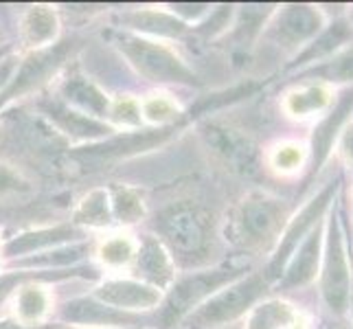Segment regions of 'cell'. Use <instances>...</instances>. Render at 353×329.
I'll list each match as a JSON object with an SVG mask.
<instances>
[{"label": "cell", "mask_w": 353, "mask_h": 329, "mask_svg": "<svg viewBox=\"0 0 353 329\" xmlns=\"http://www.w3.org/2000/svg\"><path fill=\"white\" fill-rule=\"evenodd\" d=\"M292 213V200L265 189H252L230 209L224 224V239L243 257L272 255Z\"/></svg>", "instance_id": "6da1fadb"}, {"label": "cell", "mask_w": 353, "mask_h": 329, "mask_svg": "<svg viewBox=\"0 0 353 329\" xmlns=\"http://www.w3.org/2000/svg\"><path fill=\"white\" fill-rule=\"evenodd\" d=\"M349 235L347 196L343 187L325 217L323 257L319 270L321 310L336 319H349L353 303V246Z\"/></svg>", "instance_id": "7a4b0ae2"}, {"label": "cell", "mask_w": 353, "mask_h": 329, "mask_svg": "<svg viewBox=\"0 0 353 329\" xmlns=\"http://www.w3.org/2000/svg\"><path fill=\"white\" fill-rule=\"evenodd\" d=\"M156 237L161 239L174 261L202 266L215 246V217L200 202L182 200L165 206L156 215Z\"/></svg>", "instance_id": "3957f363"}, {"label": "cell", "mask_w": 353, "mask_h": 329, "mask_svg": "<svg viewBox=\"0 0 353 329\" xmlns=\"http://www.w3.org/2000/svg\"><path fill=\"white\" fill-rule=\"evenodd\" d=\"M252 270V261L248 259H233L217 263L213 268L189 272L174 281V286L165 292L156 312V325L158 329H172L180 325L187 316L200 308L204 301H209L215 292L230 286L243 275Z\"/></svg>", "instance_id": "277c9868"}, {"label": "cell", "mask_w": 353, "mask_h": 329, "mask_svg": "<svg viewBox=\"0 0 353 329\" xmlns=\"http://www.w3.org/2000/svg\"><path fill=\"white\" fill-rule=\"evenodd\" d=\"M343 187H345V169L343 167L332 169L330 176L323 180V185L319 189H314L299 209H294V213L288 219L281 237H279L276 248L272 250L270 259L263 266V275L268 281L272 283V288L279 281V277H281L288 259L299 248V243L305 239L316 226L325 222L327 213H330L332 204L338 198V193L343 191Z\"/></svg>", "instance_id": "5b68a950"}, {"label": "cell", "mask_w": 353, "mask_h": 329, "mask_svg": "<svg viewBox=\"0 0 353 329\" xmlns=\"http://www.w3.org/2000/svg\"><path fill=\"white\" fill-rule=\"evenodd\" d=\"M119 53L137 70V75L152 83H176V86H202L200 77L189 68L174 48L132 31H117L112 38Z\"/></svg>", "instance_id": "8992f818"}, {"label": "cell", "mask_w": 353, "mask_h": 329, "mask_svg": "<svg viewBox=\"0 0 353 329\" xmlns=\"http://www.w3.org/2000/svg\"><path fill=\"white\" fill-rule=\"evenodd\" d=\"M270 292L272 283L265 279L263 268L250 270L237 281L215 292L209 301H204L200 308L193 310L180 325H185V329H222L235 325L241 316H246Z\"/></svg>", "instance_id": "52a82bcc"}, {"label": "cell", "mask_w": 353, "mask_h": 329, "mask_svg": "<svg viewBox=\"0 0 353 329\" xmlns=\"http://www.w3.org/2000/svg\"><path fill=\"white\" fill-rule=\"evenodd\" d=\"M327 16L321 5L290 3L276 5L274 14L265 22L261 44L274 55H285L288 62L305 48L325 27ZM285 62V64H288Z\"/></svg>", "instance_id": "ba28073f"}, {"label": "cell", "mask_w": 353, "mask_h": 329, "mask_svg": "<svg viewBox=\"0 0 353 329\" xmlns=\"http://www.w3.org/2000/svg\"><path fill=\"white\" fill-rule=\"evenodd\" d=\"M349 121H353V86L340 88L334 97L332 106L327 112L319 117L314 123L310 143H307V161L305 169L301 174V187L296 191V198L312 189V182L321 176V172L330 163V158L338 145V139Z\"/></svg>", "instance_id": "9c48e42d"}, {"label": "cell", "mask_w": 353, "mask_h": 329, "mask_svg": "<svg viewBox=\"0 0 353 329\" xmlns=\"http://www.w3.org/2000/svg\"><path fill=\"white\" fill-rule=\"evenodd\" d=\"M206 141L209 148L222 158L224 165H228L233 172L241 176H252L261 165L259 150L252 143L248 134H243L241 130H235L230 126L222 123H206L204 126Z\"/></svg>", "instance_id": "30bf717a"}, {"label": "cell", "mask_w": 353, "mask_h": 329, "mask_svg": "<svg viewBox=\"0 0 353 329\" xmlns=\"http://www.w3.org/2000/svg\"><path fill=\"white\" fill-rule=\"evenodd\" d=\"M323 237H325V222L316 226L299 243V248L288 259L283 272L272 290L281 292V295H290V292L307 290L312 283H316L321 270V257H323Z\"/></svg>", "instance_id": "8fae6325"}, {"label": "cell", "mask_w": 353, "mask_h": 329, "mask_svg": "<svg viewBox=\"0 0 353 329\" xmlns=\"http://www.w3.org/2000/svg\"><path fill=\"white\" fill-rule=\"evenodd\" d=\"M353 44V27L347 20V9L343 14H336L325 22V27L319 31V35L303 48L299 55H294L290 62L283 66V75H294V72L310 68L330 59L338 51H343L345 46Z\"/></svg>", "instance_id": "7c38bea8"}, {"label": "cell", "mask_w": 353, "mask_h": 329, "mask_svg": "<svg viewBox=\"0 0 353 329\" xmlns=\"http://www.w3.org/2000/svg\"><path fill=\"white\" fill-rule=\"evenodd\" d=\"M178 130L176 126H167V128H152V130H134V132H123V134H114V137L92 143L88 148H83L77 152V158L83 161H112V158L121 156H134L141 152H150L158 145H163L172 134Z\"/></svg>", "instance_id": "4fadbf2b"}, {"label": "cell", "mask_w": 353, "mask_h": 329, "mask_svg": "<svg viewBox=\"0 0 353 329\" xmlns=\"http://www.w3.org/2000/svg\"><path fill=\"white\" fill-rule=\"evenodd\" d=\"M99 303L108 308H114L128 314L152 312L161 306L165 292L156 290L139 279H105L92 290V295Z\"/></svg>", "instance_id": "5bb4252c"}, {"label": "cell", "mask_w": 353, "mask_h": 329, "mask_svg": "<svg viewBox=\"0 0 353 329\" xmlns=\"http://www.w3.org/2000/svg\"><path fill=\"white\" fill-rule=\"evenodd\" d=\"M83 241V228L75 224H55V226H44V228H33L24 230L14 237H9L0 252L9 261H18L24 257H33L46 250H53L59 246H68V243Z\"/></svg>", "instance_id": "9a60e30c"}, {"label": "cell", "mask_w": 353, "mask_h": 329, "mask_svg": "<svg viewBox=\"0 0 353 329\" xmlns=\"http://www.w3.org/2000/svg\"><path fill=\"white\" fill-rule=\"evenodd\" d=\"M134 279L161 292H167L176 281V261L172 252L156 235H143L137 243V257L132 261Z\"/></svg>", "instance_id": "2e32d148"}, {"label": "cell", "mask_w": 353, "mask_h": 329, "mask_svg": "<svg viewBox=\"0 0 353 329\" xmlns=\"http://www.w3.org/2000/svg\"><path fill=\"white\" fill-rule=\"evenodd\" d=\"M40 110L59 132L66 134L68 139L77 141V143H86V141L99 143V141L114 137V132H117L110 123H105V121L81 114V112H77V110L68 108L64 101H59V99L42 101Z\"/></svg>", "instance_id": "e0dca14e"}, {"label": "cell", "mask_w": 353, "mask_h": 329, "mask_svg": "<svg viewBox=\"0 0 353 329\" xmlns=\"http://www.w3.org/2000/svg\"><path fill=\"white\" fill-rule=\"evenodd\" d=\"M59 323H64L68 327L83 325L86 329H119V327L141 323V316L108 308L94 297H79L68 301L59 310Z\"/></svg>", "instance_id": "ac0fdd59"}, {"label": "cell", "mask_w": 353, "mask_h": 329, "mask_svg": "<svg viewBox=\"0 0 353 329\" xmlns=\"http://www.w3.org/2000/svg\"><path fill=\"white\" fill-rule=\"evenodd\" d=\"M66 53H68L66 44H53L48 48H42V51H33L29 57L20 59L16 77L11 79L7 90L0 94V103H5L7 99H16L18 94H24L33 90L35 86H40V83L48 75H53L55 68L62 64Z\"/></svg>", "instance_id": "d6986e66"}, {"label": "cell", "mask_w": 353, "mask_h": 329, "mask_svg": "<svg viewBox=\"0 0 353 329\" xmlns=\"http://www.w3.org/2000/svg\"><path fill=\"white\" fill-rule=\"evenodd\" d=\"M59 101H64L68 108L77 110V112L86 117L99 121L110 119L112 99L94 81L79 75V72H72V75H68L62 81V86H59Z\"/></svg>", "instance_id": "ffe728a7"}, {"label": "cell", "mask_w": 353, "mask_h": 329, "mask_svg": "<svg viewBox=\"0 0 353 329\" xmlns=\"http://www.w3.org/2000/svg\"><path fill=\"white\" fill-rule=\"evenodd\" d=\"M336 92L321 83H292L281 99V112L292 121H307L321 117L332 106Z\"/></svg>", "instance_id": "44dd1931"}, {"label": "cell", "mask_w": 353, "mask_h": 329, "mask_svg": "<svg viewBox=\"0 0 353 329\" xmlns=\"http://www.w3.org/2000/svg\"><path fill=\"white\" fill-rule=\"evenodd\" d=\"M290 83H321L327 88H347L353 86V44L345 46L325 62L303 68L290 75Z\"/></svg>", "instance_id": "7402d4cb"}, {"label": "cell", "mask_w": 353, "mask_h": 329, "mask_svg": "<svg viewBox=\"0 0 353 329\" xmlns=\"http://www.w3.org/2000/svg\"><path fill=\"white\" fill-rule=\"evenodd\" d=\"M59 35V18L53 7L31 5L20 20V40L31 51L53 46Z\"/></svg>", "instance_id": "603a6c76"}, {"label": "cell", "mask_w": 353, "mask_h": 329, "mask_svg": "<svg viewBox=\"0 0 353 329\" xmlns=\"http://www.w3.org/2000/svg\"><path fill=\"white\" fill-rule=\"evenodd\" d=\"M125 31L145 35V38H180L187 33V24L180 22L167 9H134L123 16Z\"/></svg>", "instance_id": "cb8c5ba5"}, {"label": "cell", "mask_w": 353, "mask_h": 329, "mask_svg": "<svg viewBox=\"0 0 353 329\" xmlns=\"http://www.w3.org/2000/svg\"><path fill=\"white\" fill-rule=\"evenodd\" d=\"M301 325V312L283 297H265L246 314L243 329H294Z\"/></svg>", "instance_id": "d4e9b609"}, {"label": "cell", "mask_w": 353, "mask_h": 329, "mask_svg": "<svg viewBox=\"0 0 353 329\" xmlns=\"http://www.w3.org/2000/svg\"><path fill=\"white\" fill-rule=\"evenodd\" d=\"M114 222L112 217V206H110V193L105 187H97L88 191L77 204L75 213H72V224L83 228H103Z\"/></svg>", "instance_id": "484cf974"}, {"label": "cell", "mask_w": 353, "mask_h": 329, "mask_svg": "<svg viewBox=\"0 0 353 329\" xmlns=\"http://www.w3.org/2000/svg\"><path fill=\"white\" fill-rule=\"evenodd\" d=\"M16 316L14 319L24 325H38L51 310V295L46 292L44 286L27 281L16 290Z\"/></svg>", "instance_id": "4316f807"}, {"label": "cell", "mask_w": 353, "mask_h": 329, "mask_svg": "<svg viewBox=\"0 0 353 329\" xmlns=\"http://www.w3.org/2000/svg\"><path fill=\"white\" fill-rule=\"evenodd\" d=\"M108 193H110V206H112L114 222L123 224V226L143 222L148 209H145V198L139 189H134L130 185H112L108 189Z\"/></svg>", "instance_id": "83f0119b"}, {"label": "cell", "mask_w": 353, "mask_h": 329, "mask_svg": "<svg viewBox=\"0 0 353 329\" xmlns=\"http://www.w3.org/2000/svg\"><path fill=\"white\" fill-rule=\"evenodd\" d=\"M86 255H90V243L86 241H77V243H68V246H59L53 250H46L40 255H33V257H24L14 261V266L20 268H44V270H53V268H62V266H72L81 261Z\"/></svg>", "instance_id": "f1b7e54d"}, {"label": "cell", "mask_w": 353, "mask_h": 329, "mask_svg": "<svg viewBox=\"0 0 353 329\" xmlns=\"http://www.w3.org/2000/svg\"><path fill=\"white\" fill-rule=\"evenodd\" d=\"M307 161V145H301L296 141H281L268 154L265 163L268 169L274 172L276 176H290L305 169Z\"/></svg>", "instance_id": "f546056e"}, {"label": "cell", "mask_w": 353, "mask_h": 329, "mask_svg": "<svg viewBox=\"0 0 353 329\" xmlns=\"http://www.w3.org/2000/svg\"><path fill=\"white\" fill-rule=\"evenodd\" d=\"M141 114L148 123L156 128H167L176 126V121H180L182 110L169 94H150L148 99L141 101Z\"/></svg>", "instance_id": "4dcf8cb0"}, {"label": "cell", "mask_w": 353, "mask_h": 329, "mask_svg": "<svg viewBox=\"0 0 353 329\" xmlns=\"http://www.w3.org/2000/svg\"><path fill=\"white\" fill-rule=\"evenodd\" d=\"M97 257L108 268H123L130 266L137 257V241L128 235H112L97 248Z\"/></svg>", "instance_id": "1f68e13d"}, {"label": "cell", "mask_w": 353, "mask_h": 329, "mask_svg": "<svg viewBox=\"0 0 353 329\" xmlns=\"http://www.w3.org/2000/svg\"><path fill=\"white\" fill-rule=\"evenodd\" d=\"M110 119L117 126H125V128H139L143 126V114H141V101L134 99L130 94L112 99L110 108Z\"/></svg>", "instance_id": "d6a6232c"}, {"label": "cell", "mask_w": 353, "mask_h": 329, "mask_svg": "<svg viewBox=\"0 0 353 329\" xmlns=\"http://www.w3.org/2000/svg\"><path fill=\"white\" fill-rule=\"evenodd\" d=\"M24 189H29L27 180H22L16 169L0 163V196H9V193H18Z\"/></svg>", "instance_id": "836d02e7"}, {"label": "cell", "mask_w": 353, "mask_h": 329, "mask_svg": "<svg viewBox=\"0 0 353 329\" xmlns=\"http://www.w3.org/2000/svg\"><path fill=\"white\" fill-rule=\"evenodd\" d=\"M336 148L340 150V156H343V161H345V169H349L353 174V121H349L343 134H340Z\"/></svg>", "instance_id": "e575fe53"}, {"label": "cell", "mask_w": 353, "mask_h": 329, "mask_svg": "<svg viewBox=\"0 0 353 329\" xmlns=\"http://www.w3.org/2000/svg\"><path fill=\"white\" fill-rule=\"evenodd\" d=\"M316 329H353L351 319H336L327 312L319 310L316 312Z\"/></svg>", "instance_id": "d590c367"}, {"label": "cell", "mask_w": 353, "mask_h": 329, "mask_svg": "<svg viewBox=\"0 0 353 329\" xmlns=\"http://www.w3.org/2000/svg\"><path fill=\"white\" fill-rule=\"evenodd\" d=\"M0 329H70L64 323H38V325H24L16 319L0 321Z\"/></svg>", "instance_id": "8d00e7d4"}, {"label": "cell", "mask_w": 353, "mask_h": 329, "mask_svg": "<svg viewBox=\"0 0 353 329\" xmlns=\"http://www.w3.org/2000/svg\"><path fill=\"white\" fill-rule=\"evenodd\" d=\"M347 20H349V24L353 27V5H349V7H347Z\"/></svg>", "instance_id": "74e56055"}, {"label": "cell", "mask_w": 353, "mask_h": 329, "mask_svg": "<svg viewBox=\"0 0 353 329\" xmlns=\"http://www.w3.org/2000/svg\"><path fill=\"white\" fill-rule=\"evenodd\" d=\"M9 51H11V46H3V48H0V59H3Z\"/></svg>", "instance_id": "f35d334b"}, {"label": "cell", "mask_w": 353, "mask_h": 329, "mask_svg": "<svg viewBox=\"0 0 353 329\" xmlns=\"http://www.w3.org/2000/svg\"><path fill=\"white\" fill-rule=\"evenodd\" d=\"M222 329H243L241 325H228V327H222Z\"/></svg>", "instance_id": "ab89813d"}, {"label": "cell", "mask_w": 353, "mask_h": 329, "mask_svg": "<svg viewBox=\"0 0 353 329\" xmlns=\"http://www.w3.org/2000/svg\"><path fill=\"white\" fill-rule=\"evenodd\" d=\"M349 319H351V327H353V303H351V314H349Z\"/></svg>", "instance_id": "60d3db41"}, {"label": "cell", "mask_w": 353, "mask_h": 329, "mask_svg": "<svg viewBox=\"0 0 353 329\" xmlns=\"http://www.w3.org/2000/svg\"><path fill=\"white\" fill-rule=\"evenodd\" d=\"M141 329H152V327H141Z\"/></svg>", "instance_id": "b9f144b4"}, {"label": "cell", "mask_w": 353, "mask_h": 329, "mask_svg": "<svg viewBox=\"0 0 353 329\" xmlns=\"http://www.w3.org/2000/svg\"><path fill=\"white\" fill-rule=\"evenodd\" d=\"M0 108H3V103H0Z\"/></svg>", "instance_id": "7bdbcfd3"}]
</instances>
